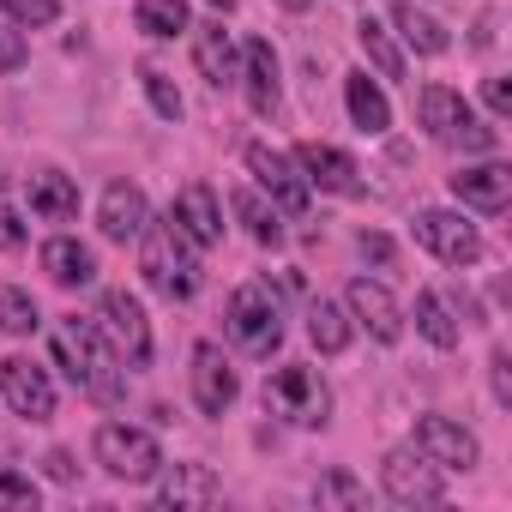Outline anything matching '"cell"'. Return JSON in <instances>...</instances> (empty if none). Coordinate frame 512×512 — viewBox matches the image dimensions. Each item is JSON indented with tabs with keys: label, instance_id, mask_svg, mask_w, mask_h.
Instances as JSON below:
<instances>
[{
	"label": "cell",
	"instance_id": "cell-1",
	"mask_svg": "<svg viewBox=\"0 0 512 512\" xmlns=\"http://www.w3.org/2000/svg\"><path fill=\"white\" fill-rule=\"evenodd\" d=\"M139 272H145L151 296H163V302H193L199 284H205L199 247H193V235L175 217H145V229H139Z\"/></svg>",
	"mask_w": 512,
	"mask_h": 512
},
{
	"label": "cell",
	"instance_id": "cell-2",
	"mask_svg": "<svg viewBox=\"0 0 512 512\" xmlns=\"http://www.w3.org/2000/svg\"><path fill=\"white\" fill-rule=\"evenodd\" d=\"M55 362L67 368V380L91 398V404H121L127 398V368L121 356L103 344V332L91 320H55Z\"/></svg>",
	"mask_w": 512,
	"mask_h": 512
},
{
	"label": "cell",
	"instance_id": "cell-3",
	"mask_svg": "<svg viewBox=\"0 0 512 512\" xmlns=\"http://www.w3.org/2000/svg\"><path fill=\"white\" fill-rule=\"evenodd\" d=\"M416 115H422V127H428L434 145H452V151H464V157H488V151L500 145V133H494L452 85H422Z\"/></svg>",
	"mask_w": 512,
	"mask_h": 512
},
{
	"label": "cell",
	"instance_id": "cell-4",
	"mask_svg": "<svg viewBox=\"0 0 512 512\" xmlns=\"http://www.w3.org/2000/svg\"><path fill=\"white\" fill-rule=\"evenodd\" d=\"M223 332L247 356H272L284 344V302H278V290L272 284H241L229 296V308H223Z\"/></svg>",
	"mask_w": 512,
	"mask_h": 512
},
{
	"label": "cell",
	"instance_id": "cell-5",
	"mask_svg": "<svg viewBox=\"0 0 512 512\" xmlns=\"http://www.w3.org/2000/svg\"><path fill=\"white\" fill-rule=\"evenodd\" d=\"M266 410L284 416L290 428H326L332 422V386L308 362H284L266 374Z\"/></svg>",
	"mask_w": 512,
	"mask_h": 512
},
{
	"label": "cell",
	"instance_id": "cell-6",
	"mask_svg": "<svg viewBox=\"0 0 512 512\" xmlns=\"http://www.w3.org/2000/svg\"><path fill=\"white\" fill-rule=\"evenodd\" d=\"M91 326L103 332V344L121 356L127 374H133V368H151V320H145V302H139V296H127V290H103Z\"/></svg>",
	"mask_w": 512,
	"mask_h": 512
},
{
	"label": "cell",
	"instance_id": "cell-7",
	"mask_svg": "<svg viewBox=\"0 0 512 512\" xmlns=\"http://www.w3.org/2000/svg\"><path fill=\"white\" fill-rule=\"evenodd\" d=\"M97 464L115 476V482H151L163 470V446L151 428H133V422H103L97 440H91Z\"/></svg>",
	"mask_w": 512,
	"mask_h": 512
},
{
	"label": "cell",
	"instance_id": "cell-8",
	"mask_svg": "<svg viewBox=\"0 0 512 512\" xmlns=\"http://www.w3.org/2000/svg\"><path fill=\"white\" fill-rule=\"evenodd\" d=\"M241 163H247L253 187L272 193V205H278L284 217H302V211L314 205V187H308V175H302V163H296L290 151H272V145L253 139V145L241 151Z\"/></svg>",
	"mask_w": 512,
	"mask_h": 512
},
{
	"label": "cell",
	"instance_id": "cell-9",
	"mask_svg": "<svg viewBox=\"0 0 512 512\" xmlns=\"http://www.w3.org/2000/svg\"><path fill=\"white\" fill-rule=\"evenodd\" d=\"M416 241L434 253L440 266H458V272L482 260V229L464 211H440V205L434 211H416Z\"/></svg>",
	"mask_w": 512,
	"mask_h": 512
},
{
	"label": "cell",
	"instance_id": "cell-10",
	"mask_svg": "<svg viewBox=\"0 0 512 512\" xmlns=\"http://www.w3.org/2000/svg\"><path fill=\"white\" fill-rule=\"evenodd\" d=\"M380 488H386L398 506H440V500H446V476H440V464H428L416 446L386 452V464H380Z\"/></svg>",
	"mask_w": 512,
	"mask_h": 512
},
{
	"label": "cell",
	"instance_id": "cell-11",
	"mask_svg": "<svg viewBox=\"0 0 512 512\" xmlns=\"http://www.w3.org/2000/svg\"><path fill=\"white\" fill-rule=\"evenodd\" d=\"M0 398H7V410L25 416V422H49L55 416V380L31 356H7V362H0Z\"/></svg>",
	"mask_w": 512,
	"mask_h": 512
},
{
	"label": "cell",
	"instance_id": "cell-12",
	"mask_svg": "<svg viewBox=\"0 0 512 512\" xmlns=\"http://www.w3.org/2000/svg\"><path fill=\"white\" fill-rule=\"evenodd\" d=\"M187 380H193V404H199L205 416H223V410L241 398V380H235L223 344H211V338L193 344V368H187Z\"/></svg>",
	"mask_w": 512,
	"mask_h": 512
},
{
	"label": "cell",
	"instance_id": "cell-13",
	"mask_svg": "<svg viewBox=\"0 0 512 512\" xmlns=\"http://www.w3.org/2000/svg\"><path fill=\"white\" fill-rule=\"evenodd\" d=\"M410 446H416L428 464H440V470H476V458H482L476 434H470L464 422H452V416H422Z\"/></svg>",
	"mask_w": 512,
	"mask_h": 512
},
{
	"label": "cell",
	"instance_id": "cell-14",
	"mask_svg": "<svg viewBox=\"0 0 512 512\" xmlns=\"http://www.w3.org/2000/svg\"><path fill=\"white\" fill-rule=\"evenodd\" d=\"M344 308H350L356 326H368V338H380V344H398L404 338V308H398V296L380 278H356L344 290Z\"/></svg>",
	"mask_w": 512,
	"mask_h": 512
},
{
	"label": "cell",
	"instance_id": "cell-15",
	"mask_svg": "<svg viewBox=\"0 0 512 512\" xmlns=\"http://www.w3.org/2000/svg\"><path fill=\"white\" fill-rule=\"evenodd\" d=\"M446 181H452V199H458L464 211L500 217V211L512 205V169H506V163H464V169L446 175Z\"/></svg>",
	"mask_w": 512,
	"mask_h": 512
},
{
	"label": "cell",
	"instance_id": "cell-16",
	"mask_svg": "<svg viewBox=\"0 0 512 512\" xmlns=\"http://www.w3.org/2000/svg\"><path fill=\"white\" fill-rule=\"evenodd\" d=\"M235 85L247 91V109H253V115H278L284 85H278V49H272L266 37H247V49H241V79H235Z\"/></svg>",
	"mask_w": 512,
	"mask_h": 512
},
{
	"label": "cell",
	"instance_id": "cell-17",
	"mask_svg": "<svg viewBox=\"0 0 512 512\" xmlns=\"http://www.w3.org/2000/svg\"><path fill=\"white\" fill-rule=\"evenodd\" d=\"M290 157L302 163L308 187H326V193H344V199H350V193H362V169H356V157H350V151L308 139V145H296Z\"/></svg>",
	"mask_w": 512,
	"mask_h": 512
},
{
	"label": "cell",
	"instance_id": "cell-18",
	"mask_svg": "<svg viewBox=\"0 0 512 512\" xmlns=\"http://www.w3.org/2000/svg\"><path fill=\"white\" fill-rule=\"evenodd\" d=\"M151 482H157V506H217L223 500V482L211 464H169Z\"/></svg>",
	"mask_w": 512,
	"mask_h": 512
},
{
	"label": "cell",
	"instance_id": "cell-19",
	"mask_svg": "<svg viewBox=\"0 0 512 512\" xmlns=\"http://www.w3.org/2000/svg\"><path fill=\"white\" fill-rule=\"evenodd\" d=\"M169 217L193 235V247H217V241H223V205H217V193H211L205 181H187V187L175 193Z\"/></svg>",
	"mask_w": 512,
	"mask_h": 512
},
{
	"label": "cell",
	"instance_id": "cell-20",
	"mask_svg": "<svg viewBox=\"0 0 512 512\" xmlns=\"http://www.w3.org/2000/svg\"><path fill=\"white\" fill-rule=\"evenodd\" d=\"M193 61H199V73H205V85H211V91H229V85L241 79V55H235V43H229L223 19L193 25Z\"/></svg>",
	"mask_w": 512,
	"mask_h": 512
},
{
	"label": "cell",
	"instance_id": "cell-21",
	"mask_svg": "<svg viewBox=\"0 0 512 512\" xmlns=\"http://www.w3.org/2000/svg\"><path fill=\"white\" fill-rule=\"evenodd\" d=\"M145 217H151V199H145V187H133V181H115V187L103 193V205H97V229H103L109 241H139Z\"/></svg>",
	"mask_w": 512,
	"mask_h": 512
},
{
	"label": "cell",
	"instance_id": "cell-22",
	"mask_svg": "<svg viewBox=\"0 0 512 512\" xmlns=\"http://www.w3.org/2000/svg\"><path fill=\"white\" fill-rule=\"evenodd\" d=\"M43 272L61 290H85V284H97V253L73 235H55V241H43Z\"/></svg>",
	"mask_w": 512,
	"mask_h": 512
},
{
	"label": "cell",
	"instance_id": "cell-23",
	"mask_svg": "<svg viewBox=\"0 0 512 512\" xmlns=\"http://www.w3.org/2000/svg\"><path fill=\"white\" fill-rule=\"evenodd\" d=\"M344 103H350V121H356L368 139H380V133L392 127V103H386V91L368 79V67L344 73Z\"/></svg>",
	"mask_w": 512,
	"mask_h": 512
},
{
	"label": "cell",
	"instance_id": "cell-24",
	"mask_svg": "<svg viewBox=\"0 0 512 512\" xmlns=\"http://www.w3.org/2000/svg\"><path fill=\"white\" fill-rule=\"evenodd\" d=\"M229 205H235V223H241L253 241H260V247H278V241H284V211H278L260 187H235Z\"/></svg>",
	"mask_w": 512,
	"mask_h": 512
},
{
	"label": "cell",
	"instance_id": "cell-25",
	"mask_svg": "<svg viewBox=\"0 0 512 512\" xmlns=\"http://www.w3.org/2000/svg\"><path fill=\"white\" fill-rule=\"evenodd\" d=\"M31 211L49 217V223H73L79 217V181L61 175V169H37L31 175Z\"/></svg>",
	"mask_w": 512,
	"mask_h": 512
},
{
	"label": "cell",
	"instance_id": "cell-26",
	"mask_svg": "<svg viewBox=\"0 0 512 512\" xmlns=\"http://www.w3.org/2000/svg\"><path fill=\"white\" fill-rule=\"evenodd\" d=\"M392 25H398L404 49H416V55H446V43H452L440 19L416 13V0H392Z\"/></svg>",
	"mask_w": 512,
	"mask_h": 512
},
{
	"label": "cell",
	"instance_id": "cell-27",
	"mask_svg": "<svg viewBox=\"0 0 512 512\" xmlns=\"http://www.w3.org/2000/svg\"><path fill=\"white\" fill-rule=\"evenodd\" d=\"M308 338H314V350H320V356H344V350H350V338H356V332H350V308H338V302H326V296H320V302L308 308Z\"/></svg>",
	"mask_w": 512,
	"mask_h": 512
},
{
	"label": "cell",
	"instance_id": "cell-28",
	"mask_svg": "<svg viewBox=\"0 0 512 512\" xmlns=\"http://www.w3.org/2000/svg\"><path fill=\"white\" fill-rule=\"evenodd\" d=\"M356 43H362L368 67H374L380 79H404V49L392 43V31H386L380 19H356Z\"/></svg>",
	"mask_w": 512,
	"mask_h": 512
},
{
	"label": "cell",
	"instance_id": "cell-29",
	"mask_svg": "<svg viewBox=\"0 0 512 512\" xmlns=\"http://www.w3.org/2000/svg\"><path fill=\"white\" fill-rule=\"evenodd\" d=\"M416 332L434 344V350H452L458 344V320H452V302L440 290H422L416 296Z\"/></svg>",
	"mask_w": 512,
	"mask_h": 512
},
{
	"label": "cell",
	"instance_id": "cell-30",
	"mask_svg": "<svg viewBox=\"0 0 512 512\" xmlns=\"http://www.w3.org/2000/svg\"><path fill=\"white\" fill-rule=\"evenodd\" d=\"M133 25H139L145 37H187V31H193V19H187V0H139Z\"/></svg>",
	"mask_w": 512,
	"mask_h": 512
},
{
	"label": "cell",
	"instance_id": "cell-31",
	"mask_svg": "<svg viewBox=\"0 0 512 512\" xmlns=\"http://www.w3.org/2000/svg\"><path fill=\"white\" fill-rule=\"evenodd\" d=\"M43 326V314H37V302L25 296V290H0V332H7V338H31Z\"/></svg>",
	"mask_w": 512,
	"mask_h": 512
},
{
	"label": "cell",
	"instance_id": "cell-32",
	"mask_svg": "<svg viewBox=\"0 0 512 512\" xmlns=\"http://www.w3.org/2000/svg\"><path fill=\"white\" fill-rule=\"evenodd\" d=\"M139 85H145V97H151V109H157L163 121H181V109H187V103H181V91H175V79H169L163 67H151V61H145V67H139Z\"/></svg>",
	"mask_w": 512,
	"mask_h": 512
},
{
	"label": "cell",
	"instance_id": "cell-33",
	"mask_svg": "<svg viewBox=\"0 0 512 512\" xmlns=\"http://www.w3.org/2000/svg\"><path fill=\"white\" fill-rule=\"evenodd\" d=\"M314 506H368V488L350 476V470H326L314 482Z\"/></svg>",
	"mask_w": 512,
	"mask_h": 512
},
{
	"label": "cell",
	"instance_id": "cell-34",
	"mask_svg": "<svg viewBox=\"0 0 512 512\" xmlns=\"http://www.w3.org/2000/svg\"><path fill=\"white\" fill-rule=\"evenodd\" d=\"M37 500H43V488H37L25 470L0 464V512H37Z\"/></svg>",
	"mask_w": 512,
	"mask_h": 512
},
{
	"label": "cell",
	"instance_id": "cell-35",
	"mask_svg": "<svg viewBox=\"0 0 512 512\" xmlns=\"http://www.w3.org/2000/svg\"><path fill=\"white\" fill-rule=\"evenodd\" d=\"M0 13H7L19 31H43L61 19V0H0Z\"/></svg>",
	"mask_w": 512,
	"mask_h": 512
},
{
	"label": "cell",
	"instance_id": "cell-36",
	"mask_svg": "<svg viewBox=\"0 0 512 512\" xmlns=\"http://www.w3.org/2000/svg\"><path fill=\"white\" fill-rule=\"evenodd\" d=\"M31 61V43H25V31L7 19V13H0V73H19Z\"/></svg>",
	"mask_w": 512,
	"mask_h": 512
},
{
	"label": "cell",
	"instance_id": "cell-37",
	"mask_svg": "<svg viewBox=\"0 0 512 512\" xmlns=\"http://www.w3.org/2000/svg\"><path fill=\"white\" fill-rule=\"evenodd\" d=\"M7 247H25V217L13 211L7 193H0V253H7Z\"/></svg>",
	"mask_w": 512,
	"mask_h": 512
},
{
	"label": "cell",
	"instance_id": "cell-38",
	"mask_svg": "<svg viewBox=\"0 0 512 512\" xmlns=\"http://www.w3.org/2000/svg\"><path fill=\"white\" fill-rule=\"evenodd\" d=\"M488 380H494V404H512V356L506 350L488 356Z\"/></svg>",
	"mask_w": 512,
	"mask_h": 512
},
{
	"label": "cell",
	"instance_id": "cell-39",
	"mask_svg": "<svg viewBox=\"0 0 512 512\" xmlns=\"http://www.w3.org/2000/svg\"><path fill=\"white\" fill-rule=\"evenodd\" d=\"M482 103H488L494 121H506V115H512V85H506V79H488V85H482Z\"/></svg>",
	"mask_w": 512,
	"mask_h": 512
},
{
	"label": "cell",
	"instance_id": "cell-40",
	"mask_svg": "<svg viewBox=\"0 0 512 512\" xmlns=\"http://www.w3.org/2000/svg\"><path fill=\"white\" fill-rule=\"evenodd\" d=\"M362 260H374V266H392V241H386L380 229H368V235H362Z\"/></svg>",
	"mask_w": 512,
	"mask_h": 512
},
{
	"label": "cell",
	"instance_id": "cell-41",
	"mask_svg": "<svg viewBox=\"0 0 512 512\" xmlns=\"http://www.w3.org/2000/svg\"><path fill=\"white\" fill-rule=\"evenodd\" d=\"M43 464H49V476H55V482H73V470H79V464H73V452H49Z\"/></svg>",
	"mask_w": 512,
	"mask_h": 512
},
{
	"label": "cell",
	"instance_id": "cell-42",
	"mask_svg": "<svg viewBox=\"0 0 512 512\" xmlns=\"http://www.w3.org/2000/svg\"><path fill=\"white\" fill-rule=\"evenodd\" d=\"M278 7H284V13H308V7H314V0H278Z\"/></svg>",
	"mask_w": 512,
	"mask_h": 512
},
{
	"label": "cell",
	"instance_id": "cell-43",
	"mask_svg": "<svg viewBox=\"0 0 512 512\" xmlns=\"http://www.w3.org/2000/svg\"><path fill=\"white\" fill-rule=\"evenodd\" d=\"M211 7H217V13H235V0H211Z\"/></svg>",
	"mask_w": 512,
	"mask_h": 512
}]
</instances>
